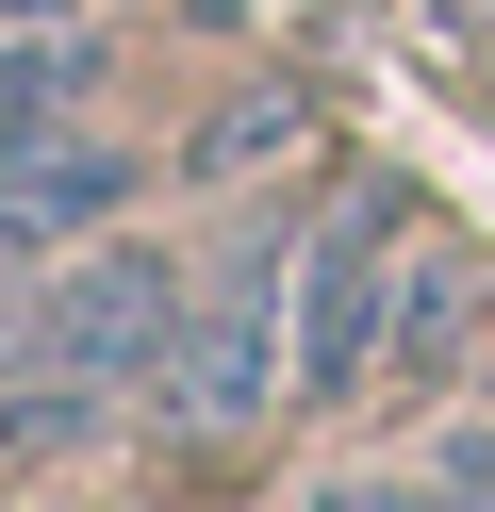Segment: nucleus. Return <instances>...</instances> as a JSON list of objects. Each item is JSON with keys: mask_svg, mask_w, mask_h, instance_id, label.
<instances>
[{"mask_svg": "<svg viewBox=\"0 0 495 512\" xmlns=\"http://www.w3.org/2000/svg\"><path fill=\"white\" fill-rule=\"evenodd\" d=\"M165 331H182V281L149 248H99V265L50 281V331H33L17 397H0V446H83L132 380H165Z\"/></svg>", "mask_w": 495, "mask_h": 512, "instance_id": "nucleus-1", "label": "nucleus"}, {"mask_svg": "<svg viewBox=\"0 0 495 512\" xmlns=\"http://www.w3.org/2000/svg\"><path fill=\"white\" fill-rule=\"evenodd\" d=\"M297 380V248H248L215 298H182L165 331V413L182 430H248L264 397Z\"/></svg>", "mask_w": 495, "mask_h": 512, "instance_id": "nucleus-2", "label": "nucleus"}, {"mask_svg": "<svg viewBox=\"0 0 495 512\" xmlns=\"http://www.w3.org/2000/svg\"><path fill=\"white\" fill-rule=\"evenodd\" d=\"M396 281H413V232H396L380 199L314 215V248H297V380H314V397H347L396 347Z\"/></svg>", "mask_w": 495, "mask_h": 512, "instance_id": "nucleus-3", "label": "nucleus"}, {"mask_svg": "<svg viewBox=\"0 0 495 512\" xmlns=\"http://www.w3.org/2000/svg\"><path fill=\"white\" fill-rule=\"evenodd\" d=\"M116 149H66V133H33V149H0V248H66V232H99L116 215Z\"/></svg>", "mask_w": 495, "mask_h": 512, "instance_id": "nucleus-4", "label": "nucleus"}, {"mask_svg": "<svg viewBox=\"0 0 495 512\" xmlns=\"http://www.w3.org/2000/svg\"><path fill=\"white\" fill-rule=\"evenodd\" d=\"M66 100H83V34H50V17H0V149L66 133Z\"/></svg>", "mask_w": 495, "mask_h": 512, "instance_id": "nucleus-5", "label": "nucleus"}, {"mask_svg": "<svg viewBox=\"0 0 495 512\" xmlns=\"http://www.w3.org/2000/svg\"><path fill=\"white\" fill-rule=\"evenodd\" d=\"M462 331H479V314H462V265H413V281H396V347H380V364H446Z\"/></svg>", "mask_w": 495, "mask_h": 512, "instance_id": "nucleus-6", "label": "nucleus"}, {"mask_svg": "<svg viewBox=\"0 0 495 512\" xmlns=\"http://www.w3.org/2000/svg\"><path fill=\"white\" fill-rule=\"evenodd\" d=\"M446 496H495V430H462V446H446Z\"/></svg>", "mask_w": 495, "mask_h": 512, "instance_id": "nucleus-7", "label": "nucleus"}, {"mask_svg": "<svg viewBox=\"0 0 495 512\" xmlns=\"http://www.w3.org/2000/svg\"><path fill=\"white\" fill-rule=\"evenodd\" d=\"M0 17H66V0H0Z\"/></svg>", "mask_w": 495, "mask_h": 512, "instance_id": "nucleus-8", "label": "nucleus"}]
</instances>
